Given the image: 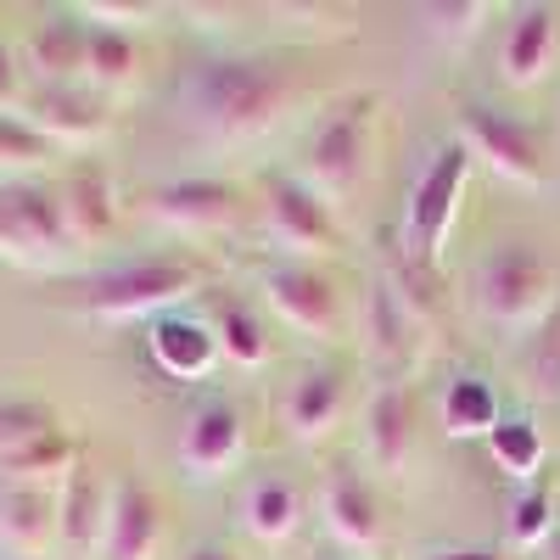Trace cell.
<instances>
[{"mask_svg":"<svg viewBox=\"0 0 560 560\" xmlns=\"http://www.w3.org/2000/svg\"><path fill=\"white\" fill-rule=\"evenodd\" d=\"M415 560H510L504 549H459V544H432V549H420Z\"/></svg>","mask_w":560,"mask_h":560,"instance_id":"35","label":"cell"},{"mask_svg":"<svg viewBox=\"0 0 560 560\" xmlns=\"http://www.w3.org/2000/svg\"><path fill=\"white\" fill-rule=\"evenodd\" d=\"M522 376H527V393L560 398V303L549 308V319L533 337H522Z\"/></svg>","mask_w":560,"mask_h":560,"instance_id":"30","label":"cell"},{"mask_svg":"<svg viewBox=\"0 0 560 560\" xmlns=\"http://www.w3.org/2000/svg\"><path fill=\"white\" fill-rule=\"evenodd\" d=\"M258 213L264 230L280 258H298V264H319L342 253V224L337 208L325 202L314 185L298 179V168H269L264 174V191H258Z\"/></svg>","mask_w":560,"mask_h":560,"instance_id":"7","label":"cell"},{"mask_svg":"<svg viewBox=\"0 0 560 560\" xmlns=\"http://www.w3.org/2000/svg\"><path fill=\"white\" fill-rule=\"evenodd\" d=\"M57 152H90L113 135V102L90 84H28L18 107Z\"/></svg>","mask_w":560,"mask_h":560,"instance_id":"11","label":"cell"},{"mask_svg":"<svg viewBox=\"0 0 560 560\" xmlns=\"http://www.w3.org/2000/svg\"><path fill=\"white\" fill-rule=\"evenodd\" d=\"M242 533L280 549V544H292L298 527H303V488L287 477V471H253L242 482Z\"/></svg>","mask_w":560,"mask_h":560,"instance_id":"21","label":"cell"},{"mask_svg":"<svg viewBox=\"0 0 560 560\" xmlns=\"http://www.w3.org/2000/svg\"><path fill=\"white\" fill-rule=\"evenodd\" d=\"M420 420H415V387L409 382H382L364 398L359 415V448L376 477H404L420 454Z\"/></svg>","mask_w":560,"mask_h":560,"instance_id":"15","label":"cell"},{"mask_svg":"<svg viewBox=\"0 0 560 560\" xmlns=\"http://www.w3.org/2000/svg\"><path fill=\"white\" fill-rule=\"evenodd\" d=\"M0 560H57V555H0Z\"/></svg>","mask_w":560,"mask_h":560,"instance_id":"37","label":"cell"},{"mask_svg":"<svg viewBox=\"0 0 560 560\" xmlns=\"http://www.w3.org/2000/svg\"><path fill=\"white\" fill-rule=\"evenodd\" d=\"M370 124H376V96L364 90H348V96L325 102L319 118L308 124L303 135V163H298V179L314 185V191L342 208L359 179H364V163H370Z\"/></svg>","mask_w":560,"mask_h":560,"instance_id":"5","label":"cell"},{"mask_svg":"<svg viewBox=\"0 0 560 560\" xmlns=\"http://www.w3.org/2000/svg\"><path fill=\"white\" fill-rule=\"evenodd\" d=\"M493 12H499V7H488V0H432V7H415L409 23H415V34L427 39V45H438V51L459 57L465 45H471V39L488 28Z\"/></svg>","mask_w":560,"mask_h":560,"instance_id":"25","label":"cell"},{"mask_svg":"<svg viewBox=\"0 0 560 560\" xmlns=\"http://www.w3.org/2000/svg\"><path fill=\"white\" fill-rule=\"evenodd\" d=\"M51 427H57V415L45 409V404H34V398H7V404H0V454H12L18 443L51 432Z\"/></svg>","mask_w":560,"mask_h":560,"instance_id":"31","label":"cell"},{"mask_svg":"<svg viewBox=\"0 0 560 560\" xmlns=\"http://www.w3.org/2000/svg\"><path fill=\"white\" fill-rule=\"evenodd\" d=\"M84 45H90V28L79 23L73 7H62V12H39V23H28L18 57H23V73H34V84H84Z\"/></svg>","mask_w":560,"mask_h":560,"instance_id":"19","label":"cell"},{"mask_svg":"<svg viewBox=\"0 0 560 560\" xmlns=\"http://www.w3.org/2000/svg\"><path fill=\"white\" fill-rule=\"evenodd\" d=\"M319 522L348 555H376L387 544V510L382 493L359 465H331L319 482Z\"/></svg>","mask_w":560,"mask_h":560,"instance_id":"13","label":"cell"},{"mask_svg":"<svg viewBox=\"0 0 560 560\" xmlns=\"http://www.w3.org/2000/svg\"><path fill=\"white\" fill-rule=\"evenodd\" d=\"M0 258L18 269H68L79 258L57 185L0 179Z\"/></svg>","mask_w":560,"mask_h":560,"instance_id":"6","label":"cell"},{"mask_svg":"<svg viewBox=\"0 0 560 560\" xmlns=\"http://www.w3.org/2000/svg\"><path fill=\"white\" fill-rule=\"evenodd\" d=\"M488 454H493V465H499L510 482H538L544 459H549V443H544V427H538L527 409L522 415L504 409V420H499L493 438H488Z\"/></svg>","mask_w":560,"mask_h":560,"instance_id":"27","label":"cell"},{"mask_svg":"<svg viewBox=\"0 0 560 560\" xmlns=\"http://www.w3.org/2000/svg\"><path fill=\"white\" fill-rule=\"evenodd\" d=\"M107 499L113 482L79 454V465L62 477L57 488V549L84 560V555H102V527H107Z\"/></svg>","mask_w":560,"mask_h":560,"instance_id":"18","label":"cell"},{"mask_svg":"<svg viewBox=\"0 0 560 560\" xmlns=\"http://www.w3.org/2000/svg\"><path fill=\"white\" fill-rule=\"evenodd\" d=\"M213 342H219V359L236 364V370H269L275 359V337H269V319L258 314V303L247 298H219L213 314Z\"/></svg>","mask_w":560,"mask_h":560,"instance_id":"24","label":"cell"},{"mask_svg":"<svg viewBox=\"0 0 560 560\" xmlns=\"http://www.w3.org/2000/svg\"><path fill=\"white\" fill-rule=\"evenodd\" d=\"M459 140L477 163H488L504 185H522V191H538L549 179V158L533 124H522L516 113L488 107V102H465L459 107Z\"/></svg>","mask_w":560,"mask_h":560,"instance_id":"10","label":"cell"},{"mask_svg":"<svg viewBox=\"0 0 560 560\" xmlns=\"http://www.w3.org/2000/svg\"><path fill=\"white\" fill-rule=\"evenodd\" d=\"M477 158L465 152V140H438L427 152V163L415 168L404 208H398V258L420 275H438L448 258V236H454V219H459V197L471 185Z\"/></svg>","mask_w":560,"mask_h":560,"instance_id":"3","label":"cell"},{"mask_svg":"<svg viewBox=\"0 0 560 560\" xmlns=\"http://www.w3.org/2000/svg\"><path fill=\"white\" fill-rule=\"evenodd\" d=\"M62 152L23 113H0V179H39Z\"/></svg>","mask_w":560,"mask_h":560,"instance_id":"28","label":"cell"},{"mask_svg":"<svg viewBox=\"0 0 560 560\" xmlns=\"http://www.w3.org/2000/svg\"><path fill=\"white\" fill-rule=\"evenodd\" d=\"M202 287H208V269L197 258H179V253L129 258V264H113V269L84 280L79 314L102 319V325H135V319L152 325V319L185 308Z\"/></svg>","mask_w":560,"mask_h":560,"instance_id":"4","label":"cell"},{"mask_svg":"<svg viewBox=\"0 0 560 560\" xmlns=\"http://www.w3.org/2000/svg\"><path fill=\"white\" fill-rule=\"evenodd\" d=\"M560 303V264L533 236H499L471 275V308L510 337H533Z\"/></svg>","mask_w":560,"mask_h":560,"instance_id":"2","label":"cell"},{"mask_svg":"<svg viewBox=\"0 0 560 560\" xmlns=\"http://www.w3.org/2000/svg\"><path fill=\"white\" fill-rule=\"evenodd\" d=\"M57 197H62V219L73 230L79 247H96L118 230V185L102 163H79L57 179Z\"/></svg>","mask_w":560,"mask_h":560,"instance_id":"22","label":"cell"},{"mask_svg":"<svg viewBox=\"0 0 560 560\" xmlns=\"http://www.w3.org/2000/svg\"><path fill=\"white\" fill-rule=\"evenodd\" d=\"M140 208L174 236H219V230L242 219V191L236 179H219V174H179L152 185Z\"/></svg>","mask_w":560,"mask_h":560,"instance_id":"12","label":"cell"},{"mask_svg":"<svg viewBox=\"0 0 560 560\" xmlns=\"http://www.w3.org/2000/svg\"><path fill=\"white\" fill-rule=\"evenodd\" d=\"M163 549V510L158 493L135 477H113L107 499V527H102V555L96 560H158Z\"/></svg>","mask_w":560,"mask_h":560,"instance_id":"17","label":"cell"},{"mask_svg":"<svg viewBox=\"0 0 560 560\" xmlns=\"http://www.w3.org/2000/svg\"><path fill=\"white\" fill-rule=\"evenodd\" d=\"M292 73L264 51H219L185 68L179 79V118L208 147H253L275 135L292 113Z\"/></svg>","mask_w":560,"mask_h":560,"instance_id":"1","label":"cell"},{"mask_svg":"<svg viewBox=\"0 0 560 560\" xmlns=\"http://www.w3.org/2000/svg\"><path fill=\"white\" fill-rule=\"evenodd\" d=\"M90 28V23H84ZM140 79V34H118V28H90L84 45V84L96 96H118Z\"/></svg>","mask_w":560,"mask_h":560,"instance_id":"26","label":"cell"},{"mask_svg":"<svg viewBox=\"0 0 560 560\" xmlns=\"http://www.w3.org/2000/svg\"><path fill=\"white\" fill-rule=\"evenodd\" d=\"M560 533V510H555V493L544 482H527L510 504V549L516 555H538L549 538Z\"/></svg>","mask_w":560,"mask_h":560,"instance_id":"29","label":"cell"},{"mask_svg":"<svg viewBox=\"0 0 560 560\" xmlns=\"http://www.w3.org/2000/svg\"><path fill=\"white\" fill-rule=\"evenodd\" d=\"M555 51H560V12L549 0H522V7L504 12L493 73L504 90H538L555 73Z\"/></svg>","mask_w":560,"mask_h":560,"instance_id":"14","label":"cell"},{"mask_svg":"<svg viewBox=\"0 0 560 560\" xmlns=\"http://www.w3.org/2000/svg\"><path fill=\"white\" fill-rule=\"evenodd\" d=\"M538 560H560V533H555V538H549V544L538 549Z\"/></svg>","mask_w":560,"mask_h":560,"instance_id":"36","label":"cell"},{"mask_svg":"<svg viewBox=\"0 0 560 560\" xmlns=\"http://www.w3.org/2000/svg\"><path fill=\"white\" fill-rule=\"evenodd\" d=\"M258 303L303 342H342V292L319 264L269 258L258 264Z\"/></svg>","mask_w":560,"mask_h":560,"instance_id":"8","label":"cell"},{"mask_svg":"<svg viewBox=\"0 0 560 560\" xmlns=\"http://www.w3.org/2000/svg\"><path fill=\"white\" fill-rule=\"evenodd\" d=\"M504 420V398L488 376H477V370H454V376L443 382L438 393V427L448 438H493V427Z\"/></svg>","mask_w":560,"mask_h":560,"instance_id":"23","label":"cell"},{"mask_svg":"<svg viewBox=\"0 0 560 560\" xmlns=\"http://www.w3.org/2000/svg\"><path fill=\"white\" fill-rule=\"evenodd\" d=\"M174 560H247L236 544H224V538H197V544H185Z\"/></svg>","mask_w":560,"mask_h":560,"instance_id":"34","label":"cell"},{"mask_svg":"<svg viewBox=\"0 0 560 560\" xmlns=\"http://www.w3.org/2000/svg\"><path fill=\"white\" fill-rule=\"evenodd\" d=\"M242 454H247V415H242L236 398L208 393V398H197L191 409H185L179 438H174V465H179L185 482L213 488V482H224L230 471H236Z\"/></svg>","mask_w":560,"mask_h":560,"instance_id":"9","label":"cell"},{"mask_svg":"<svg viewBox=\"0 0 560 560\" xmlns=\"http://www.w3.org/2000/svg\"><path fill=\"white\" fill-rule=\"evenodd\" d=\"M28 96V84H23V57H18V45L0 39V113H18Z\"/></svg>","mask_w":560,"mask_h":560,"instance_id":"33","label":"cell"},{"mask_svg":"<svg viewBox=\"0 0 560 560\" xmlns=\"http://www.w3.org/2000/svg\"><path fill=\"white\" fill-rule=\"evenodd\" d=\"M147 353L163 370L168 382H208L213 364H219V342H213V325L191 308H174L163 319L147 325Z\"/></svg>","mask_w":560,"mask_h":560,"instance_id":"20","label":"cell"},{"mask_svg":"<svg viewBox=\"0 0 560 560\" xmlns=\"http://www.w3.org/2000/svg\"><path fill=\"white\" fill-rule=\"evenodd\" d=\"M342 409H348V376L337 364H303L275 404L280 427H287V438L298 448H314L331 438L342 427Z\"/></svg>","mask_w":560,"mask_h":560,"instance_id":"16","label":"cell"},{"mask_svg":"<svg viewBox=\"0 0 560 560\" xmlns=\"http://www.w3.org/2000/svg\"><path fill=\"white\" fill-rule=\"evenodd\" d=\"M73 12L90 28H118V34H140L158 18V7H147V0H84V7H73Z\"/></svg>","mask_w":560,"mask_h":560,"instance_id":"32","label":"cell"}]
</instances>
